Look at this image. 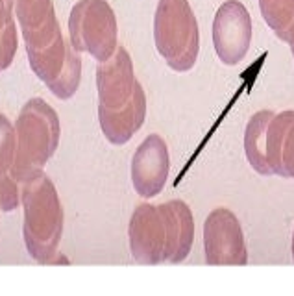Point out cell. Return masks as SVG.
I'll list each match as a JSON object with an SVG mask.
<instances>
[{
	"label": "cell",
	"instance_id": "2e32d148",
	"mask_svg": "<svg viewBox=\"0 0 294 296\" xmlns=\"http://www.w3.org/2000/svg\"><path fill=\"white\" fill-rule=\"evenodd\" d=\"M81 82V57L80 52H76L71 46V43H67V54H65V65L61 69L60 76L56 80H52L50 83H46V87L52 91L54 97L60 100H69L76 95L78 87Z\"/></svg>",
	"mask_w": 294,
	"mask_h": 296
},
{
	"label": "cell",
	"instance_id": "3957f363",
	"mask_svg": "<svg viewBox=\"0 0 294 296\" xmlns=\"http://www.w3.org/2000/svg\"><path fill=\"white\" fill-rule=\"evenodd\" d=\"M15 161L11 176L22 184L41 172L60 146V117L50 104L36 97L22 106L15 121Z\"/></svg>",
	"mask_w": 294,
	"mask_h": 296
},
{
	"label": "cell",
	"instance_id": "6da1fadb",
	"mask_svg": "<svg viewBox=\"0 0 294 296\" xmlns=\"http://www.w3.org/2000/svg\"><path fill=\"white\" fill-rule=\"evenodd\" d=\"M22 239L32 259L52 263L63 237V205L54 182L43 170L20 184Z\"/></svg>",
	"mask_w": 294,
	"mask_h": 296
},
{
	"label": "cell",
	"instance_id": "7a4b0ae2",
	"mask_svg": "<svg viewBox=\"0 0 294 296\" xmlns=\"http://www.w3.org/2000/svg\"><path fill=\"white\" fill-rule=\"evenodd\" d=\"M15 19L26 46L32 72L50 83L65 65L67 41L52 0H15Z\"/></svg>",
	"mask_w": 294,
	"mask_h": 296
},
{
	"label": "cell",
	"instance_id": "5b68a950",
	"mask_svg": "<svg viewBox=\"0 0 294 296\" xmlns=\"http://www.w3.org/2000/svg\"><path fill=\"white\" fill-rule=\"evenodd\" d=\"M69 43L98 63L106 62L119 46L115 11L107 0H78L69 15Z\"/></svg>",
	"mask_w": 294,
	"mask_h": 296
},
{
	"label": "cell",
	"instance_id": "30bf717a",
	"mask_svg": "<svg viewBox=\"0 0 294 296\" xmlns=\"http://www.w3.org/2000/svg\"><path fill=\"white\" fill-rule=\"evenodd\" d=\"M170 172V154L161 135L150 133L132 158V185L142 198L161 193Z\"/></svg>",
	"mask_w": 294,
	"mask_h": 296
},
{
	"label": "cell",
	"instance_id": "9c48e42d",
	"mask_svg": "<svg viewBox=\"0 0 294 296\" xmlns=\"http://www.w3.org/2000/svg\"><path fill=\"white\" fill-rule=\"evenodd\" d=\"M128 239L132 257L141 265H161L167 261V228L157 205L141 204L135 208Z\"/></svg>",
	"mask_w": 294,
	"mask_h": 296
},
{
	"label": "cell",
	"instance_id": "9a60e30c",
	"mask_svg": "<svg viewBox=\"0 0 294 296\" xmlns=\"http://www.w3.org/2000/svg\"><path fill=\"white\" fill-rule=\"evenodd\" d=\"M264 22L278 39L294 45V0H259Z\"/></svg>",
	"mask_w": 294,
	"mask_h": 296
},
{
	"label": "cell",
	"instance_id": "ffe728a7",
	"mask_svg": "<svg viewBox=\"0 0 294 296\" xmlns=\"http://www.w3.org/2000/svg\"><path fill=\"white\" fill-rule=\"evenodd\" d=\"M15 54H17V48L8 43L4 32L0 28V71L10 69V65L13 63V60H15Z\"/></svg>",
	"mask_w": 294,
	"mask_h": 296
},
{
	"label": "cell",
	"instance_id": "277c9868",
	"mask_svg": "<svg viewBox=\"0 0 294 296\" xmlns=\"http://www.w3.org/2000/svg\"><path fill=\"white\" fill-rule=\"evenodd\" d=\"M154 43L172 71L187 72L196 65L200 30L189 0H159L154 15Z\"/></svg>",
	"mask_w": 294,
	"mask_h": 296
},
{
	"label": "cell",
	"instance_id": "e0dca14e",
	"mask_svg": "<svg viewBox=\"0 0 294 296\" xmlns=\"http://www.w3.org/2000/svg\"><path fill=\"white\" fill-rule=\"evenodd\" d=\"M15 126L4 113H0V178L11 176L13 161H15Z\"/></svg>",
	"mask_w": 294,
	"mask_h": 296
},
{
	"label": "cell",
	"instance_id": "44dd1931",
	"mask_svg": "<svg viewBox=\"0 0 294 296\" xmlns=\"http://www.w3.org/2000/svg\"><path fill=\"white\" fill-rule=\"evenodd\" d=\"M292 261H294V231H292Z\"/></svg>",
	"mask_w": 294,
	"mask_h": 296
},
{
	"label": "cell",
	"instance_id": "7402d4cb",
	"mask_svg": "<svg viewBox=\"0 0 294 296\" xmlns=\"http://www.w3.org/2000/svg\"><path fill=\"white\" fill-rule=\"evenodd\" d=\"M290 50H292V56H294V45H292V46H290Z\"/></svg>",
	"mask_w": 294,
	"mask_h": 296
},
{
	"label": "cell",
	"instance_id": "8992f818",
	"mask_svg": "<svg viewBox=\"0 0 294 296\" xmlns=\"http://www.w3.org/2000/svg\"><path fill=\"white\" fill-rule=\"evenodd\" d=\"M203 252L205 263L213 267H244L248 250L243 226L233 211L217 208L203 222Z\"/></svg>",
	"mask_w": 294,
	"mask_h": 296
},
{
	"label": "cell",
	"instance_id": "4fadbf2b",
	"mask_svg": "<svg viewBox=\"0 0 294 296\" xmlns=\"http://www.w3.org/2000/svg\"><path fill=\"white\" fill-rule=\"evenodd\" d=\"M146 95L142 85L137 87L133 98L117 111H98V123L104 137L111 144H126L144 124Z\"/></svg>",
	"mask_w": 294,
	"mask_h": 296
},
{
	"label": "cell",
	"instance_id": "d6986e66",
	"mask_svg": "<svg viewBox=\"0 0 294 296\" xmlns=\"http://www.w3.org/2000/svg\"><path fill=\"white\" fill-rule=\"evenodd\" d=\"M0 28L11 46H19L15 19V0H0Z\"/></svg>",
	"mask_w": 294,
	"mask_h": 296
},
{
	"label": "cell",
	"instance_id": "52a82bcc",
	"mask_svg": "<svg viewBox=\"0 0 294 296\" xmlns=\"http://www.w3.org/2000/svg\"><path fill=\"white\" fill-rule=\"evenodd\" d=\"M252 43V17L241 0H226L215 13L213 46L224 65H239Z\"/></svg>",
	"mask_w": 294,
	"mask_h": 296
},
{
	"label": "cell",
	"instance_id": "5bb4252c",
	"mask_svg": "<svg viewBox=\"0 0 294 296\" xmlns=\"http://www.w3.org/2000/svg\"><path fill=\"white\" fill-rule=\"evenodd\" d=\"M272 115H274V111H270V109L257 111L250 117L248 124H246V132H244L246 159H248L250 167L263 176H272L269 165H267V158H264V132H267V124H269Z\"/></svg>",
	"mask_w": 294,
	"mask_h": 296
},
{
	"label": "cell",
	"instance_id": "ba28073f",
	"mask_svg": "<svg viewBox=\"0 0 294 296\" xmlns=\"http://www.w3.org/2000/svg\"><path fill=\"white\" fill-rule=\"evenodd\" d=\"M141 85L133 72V62L126 46L119 45L115 54L97 67L98 111H117L133 98Z\"/></svg>",
	"mask_w": 294,
	"mask_h": 296
},
{
	"label": "cell",
	"instance_id": "ac0fdd59",
	"mask_svg": "<svg viewBox=\"0 0 294 296\" xmlns=\"http://www.w3.org/2000/svg\"><path fill=\"white\" fill-rule=\"evenodd\" d=\"M20 205V184L13 176L0 178V211L11 213Z\"/></svg>",
	"mask_w": 294,
	"mask_h": 296
},
{
	"label": "cell",
	"instance_id": "8fae6325",
	"mask_svg": "<svg viewBox=\"0 0 294 296\" xmlns=\"http://www.w3.org/2000/svg\"><path fill=\"white\" fill-rule=\"evenodd\" d=\"M264 158L270 174L294 180V111L274 113L264 132Z\"/></svg>",
	"mask_w": 294,
	"mask_h": 296
},
{
	"label": "cell",
	"instance_id": "7c38bea8",
	"mask_svg": "<svg viewBox=\"0 0 294 296\" xmlns=\"http://www.w3.org/2000/svg\"><path fill=\"white\" fill-rule=\"evenodd\" d=\"M167 228V261L178 265L187 259L194 241V219L183 200H168L157 205Z\"/></svg>",
	"mask_w": 294,
	"mask_h": 296
}]
</instances>
